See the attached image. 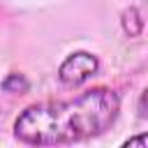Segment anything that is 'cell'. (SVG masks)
<instances>
[{"label":"cell","mask_w":148,"mask_h":148,"mask_svg":"<svg viewBox=\"0 0 148 148\" xmlns=\"http://www.w3.org/2000/svg\"><path fill=\"white\" fill-rule=\"evenodd\" d=\"M97 69H99V60H97L95 53H90V51H74V53H69L60 62L58 79H60V83L74 88V86H81L88 79H92L97 74Z\"/></svg>","instance_id":"2"},{"label":"cell","mask_w":148,"mask_h":148,"mask_svg":"<svg viewBox=\"0 0 148 148\" xmlns=\"http://www.w3.org/2000/svg\"><path fill=\"white\" fill-rule=\"evenodd\" d=\"M30 88V83H28V79L23 76V74H9L5 81H2V90L5 92H25Z\"/></svg>","instance_id":"3"},{"label":"cell","mask_w":148,"mask_h":148,"mask_svg":"<svg viewBox=\"0 0 148 148\" xmlns=\"http://www.w3.org/2000/svg\"><path fill=\"white\" fill-rule=\"evenodd\" d=\"M123 146H125V148H132V146H136V148H146V134L132 136V139H127V141H125Z\"/></svg>","instance_id":"4"},{"label":"cell","mask_w":148,"mask_h":148,"mask_svg":"<svg viewBox=\"0 0 148 148\" xmlns=\"http://www.w3.org/2000/svg\"><path fill=\"white\" fill-rule=\"evenodd\" d=\"M120 111L116 90L97 86L72 99H49L25 106L14 120V136L28 146L76 143L106 132Z\"/></svg>","instance_id":"1"}]
</instances>
